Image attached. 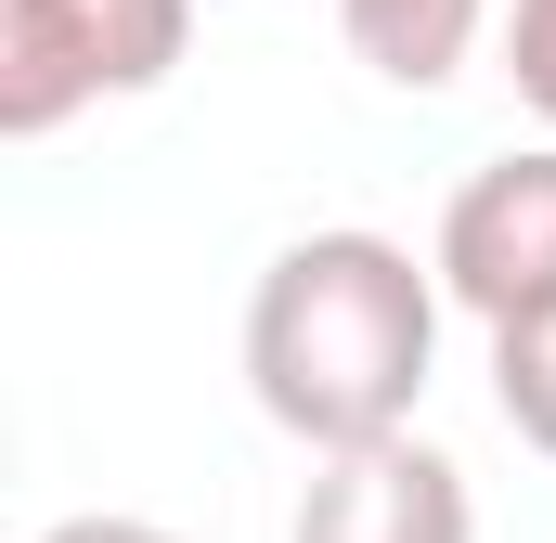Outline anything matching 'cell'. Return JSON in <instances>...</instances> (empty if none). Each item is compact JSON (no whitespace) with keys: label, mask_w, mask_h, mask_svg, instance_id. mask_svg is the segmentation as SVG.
Returning <instances> with one entry per match:
<instances>
[{"label":"cell","mask_w":556,"mask_h":543,"mask_svg":"<svg viewBox=\"0 0 556 543\" xmlns=\"http://www.w3.org/2000/svg\"><path fill=\"white\" fill-rule=\"evenodd\" d=\"M505 78H518V104L556 130V0H518L505 13Z\"/></svg>","instance_id":"cell-7"},{"label":"cell","mask_w":556,"mask_h":543,"mask_svg":"<svg viewBox=\"0 0 556 543\" xmlns=\"http://www.w3.org/2000/svg\"><path fill=\"white\" fill-rule=\"evenodd\" d=\"M194 0H0V130L52 142L78 104H130L181 65Z\"/></svg>","instance_id":"cell-2"},{"label":"cell","mask_w":556,"mask_h":543,"mask_svg":"<svg viewBox=\"0 0 556 543\" xmlns=\"http://www.w3.org/2000/svg\"><path fill=\"white\" fill-rule=\"evenodd\" d=\"M427 260H440V285H453V311H479V324L556 298V142H518V155L466 168Z\"/></svg>","instance_id":"cell-3"},{"label":"cell","mask_w":556,"mask_h":543,"mask_svg":"<svg viewBox=\"0 0 556 543\" xmlns=\"http://www.w3.org/2000/svg\"><path fill=\"white\" fill-rule=\"evenodd\" d=\"M39 543H181V531H155V518H104V505H91V518H52Z\"/></svg>","instance_id":"cell-8"},{"label":"cell","mask_w":556,"mask_h":543,"mask_svg":"<svg viewBox=\"0 0 556 543\" xmlns=\"http://www.w3.org/2000/svg\"><path fill=\"white\" fill-rule=\"evenodd\" d=\"M285 543H479V505H466L453 453H427L415 427H389V440L311 453V492H298Z\"/></svg>","instance_id":"cell-4"},{"label":"cell","mask_w":556,"mask_h":543,"mask_svg":"<svg viewBox=\"0 0 556 543\" xmlns=\"http://www.w3.org/2000/svg\"><path fill=\"white\" fill-rule=\"evenodd\" d=\"M337 39L389 78V91H453L492 39V0H337Z\"/></svg>","instance_id":"cell-5"},{"label":"cell","mask_w":556,"mask_h":543,"mask_svg":"<svg viewBox=\"0 0 556 543\" xmlns=\"http://www.w3.org/2000/svg\"><path fill=\"white\" fill-rule=\"evenodd\" d=\"M492 414L518 427V453L556 466V298H531V311L492 324Z\"/></svg>","instance_id":"cell-6"},{"label":"cell","mask_w":556,"mask_h":543,"mask_svg":"<svg viewBox=\"0 0 556 543\" xmlns=\"http://www.w3.org/2000/svg\"><path fill=\"white\" fill-rule=\"evenodd\" d=\"M440 260L402 233H298L260 298H247V402L298 453H350L415 427L427 363H440Z\"/></svg>","instance_id":"cell-1"}]
</instances>
